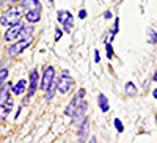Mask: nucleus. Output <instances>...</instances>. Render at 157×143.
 <instances>
[{
  "instance_id": "nucleus-15",
  "label": "nucleus",
  "mask_w": 157,
  "mask_h": 143,
  "mask_svg": "<svg viewBox=\"0 0 157 143\" xmlns=\"http://www.w3.org/2000/svg\"><path fill=\"white\" fill-rule=\"evenodd\" d=\"M98 104H99V107H101V112H109L110 110V104H109V99H107V96L105 95H99L98 96Z\"/></svg>"
},
{
  "instance_id": "nucleus-31",
  "label": "nucleus",
  "mask_w": 157,
  "mask_h": 143,
  "mask_svg": "<svg viewBox=\"0 0 157 143\" xmlns=\"http://www.w3.org/2000/svg\"><path fill=\"white\" fill-rule=\"evenodd\" d=\"M88 143H96V138H91V140H90Z\"/></svg>"
},
{
  "instance_id": "nucleus-26",
  "label": "nucleus",
  "mask_w": 157,
  "mask_h": 143,
  "mask_svg": "<svg viewBox=\"0 0 157 143\" xmlns=\"http://www.w3.org/2000/svg\"><path fill=\"white\" fill-rule=\"evenodd\" d=\"M94 61H96V63L101 61V58H99V50H94Z\"/></svg>"
},
{
  "instance_id": "nucleus-14",
  "label": "nucleus",
  "mask_w": 157,
  "mask_h": 143,
  "mask_svg": "<svg viewBox=\"0 0 157 143\" xmlns=\"http://www.w3.org/2000/svg\"><path fill=\"white\" fill-rule=\"evenodd\" d=\"M78 99L77 96H74L72 99H71V102L68 104V107L64 109V115H68V116H72L74 115V112H75V109H77V106H78Z\"/></svg>"
},
{
  "instance_id": "nucleus-22",
  "label": "nucleus",
  "mask_w": 157,
  "mask_h": 143,
  "mask_svg": "<svg viewBox=\"0 0 157 143\" xmlns=\"http://www.w3.org/2000/svg\"><path fill=\"white\" fill-rule=\"evenodd\" d=\"M115 127H116L118 132H123L124 131V126H123V123H121L120 118H115Z\"/></svg>"
},
{
  "instance_id": "nucleus-20",
  "label": "nucleus",
  "mask_w": 157,
  "mask_h": 143,
  "mask_svg": "<svg viewBox=\"0 0 157 143\" xmlns=\"http://www.w3.org/2000/svg\"><path fill=\"white\" fill-rule=\"evenodd\" d=\"M8 74H10V71H8L6 68H2V69H0V87H2V85L6 82Z\"/></svg>"
},
{
  "instance_id": "nucleus-4",
  "label": "nucleus",
  "mask_w": 157,
  "mask_h": 143,
  "mask_svg": "<svg viewBox=\"0 0 157 143\" xmlns=\"http://www.w3.org/2000/svg\"><path fill=\"white\" fill-rule=\"evenodd\" d=\"M57 19L63 25V30L66 33H71L72 25H74V17L71 13L68 10H60V11H57Z\"/></svg>"
},
{
  "instance_id": "nucleus-2",
  "label": "nucleus",
  "mask_w": 157,
  "mask_h": 143,
  "mask_svg": "<svg viewBox=\"0 0 157 143\" xmlns=\"http://www.w3.org/2000/svg\"><path fill=\"white\" fill-rule=\"evenodd\" d=\"M74 85V79L69 75V72L64 69L63 72H61V75L58 77V80H57V83H55V87H57V91L58 93H61V95H66V93H69V90H71V87Z\"/></svg>"
},
{
  "instance_id": "nucleus-27",
  "label": "nucleus",
  "mask_w": 157,
  "mask_h": 143,
  "mask_svg": "<svg viewBox=\"0 0 157 143\" xmlns=\"http://www.w3.org/2000/svg\"><path fill=\"white\" fill-rule=\"evenodd\" d=\"M104 17H105V19H112V11H105V13H104Z\"/></svg>"
},
{
  "instance_id": "nucleus-5",
  "label": "nucleus",
  "mask_w": 157,
  "mask_h": 143,
  "mask_svg": "<svg viewBox=\"0 0 157 143\" xmlns=\"http://www.w3.org/2000/svg\"><path fill=\"white\" fill-rule=\"evenodd\" d=\"M86 109H88V102L85 99H80V101H78V106H77L75 112H74V115H72V124L74 126H78L80 121L86 116Z\"/></svg>"
},
{
  "instance_id": "nucleus-17",
  "label": "nucleus",
  "mask_w": 157,
  "mask_h": 143,
  "mask_svg": "<svg viewBox=\"0 0 157 143\" xmlns=\"http://www.w3.org/2000/svg\"><path fill=\"white\" fill-rule=\"evenodd\" d=\"M137 91H138V88L135 87L134 82H127V83H126V87H124V93H126V96L132 98V96L137 95Z\"/></svg>"
},
{
  "instance_id": "nucleus-25",
  "label": "nucleus",
  "mask_w": 157,
  "mask_h": 143,
  "mask_svg": "<svg viewBox=\"0 0 157 143\" xmlns=\"http://www.w3.org/2000/svg\"><path fill=\"white\" fill-rule=\"evenodd\" d=\"M60 38H61V30H60V29H57V32H55V40L58 41Z\"/></svg>"
},
{
  "instance_id": "nucleus-19",
  "label": "nucleus",
  "mask_w": 157,
  "mask_h": 143,
  "mask_svg": "<svg viewBox=\"0 0 157 143\" xmlns=\"http://www.w3.org/2000/svg\"><path fill=\"white\" fill-rule=\"evenodd\" d=\"M148 43H151V44L157 43V33L154 29H148Z\"/></svg>"
},
{
  "instance_id": "nucleus-32",
  "label": "nucleus",
  "mask_w": 157,
  "mask_h": 143,
  "mask_svg": "<svg viewBox=\"0 0 157 143\" xmlns=\"http://www.w3.org/2000/svg\"><path fill=\"white\" fill-rule=\"evenodd\" d=\"M155 123H157V113H155Z\"/></svg>"
},
{
  "instance_id": "nucleus-18",
  "label": "nucleus",
  "mask_w": 157,
  "mask_h": 143,
  "mask_svg": "<svg viewBox=\"0 0 157 143\" xmlns=\"http://www.w3.org/2000/svg\"><path fill=\"white\" fill-rule=\"evenodd\" d=\"M2 109H3V112H2V120H5V118H6V115H8V113L11 112V109H13V99H11V98H10V101L5 104Z\"/></svg>"
},
{
  "instance_id": "nucleus-9",
  "label": "nucleus",
  "mask_w": 157,
  "mask_h": 143,
  "mask_svg": "<svg viewBox=\"0 0 157 143\" xmlns=\"http://www.w3.org/2000/svg\"><path fill=\"white\" fill-rule=\"evenodd\" d=\"M38 83H39V72L38 69H33L30 72V85H29V98H32L36 90H38Z\"/></svg>"
},
{
  "instance_id": "nucleus-28",
  "label": "nucleus",
  "mask_w": 157,
  "mask_h": 143,
  "mask_svg": "<svg viewBox=\"0 0 157 143\" xmlns=\"http://www.w3.org/2000/svg\"><path fill=\"white\" fill-rule=\"evenodd\" d=\"M17 0H3V3H10V5H13V3H16Z\"/></svg>"
},
{
  "instance_id": "nucleus-24",
  "label": "nucleus",
  "mask_w": 157,
  "mask_h": 143,
  "mask_svg": "<svg viewBox=\"0 0 157 143\" xmlns=\"http://www.w3.org/2000/svg\"><path fill=\"white\" fill-rule=\"evenodd\" d=\"M78 17L85 19V17H86V11H85V10H80V11H78Z\"/></svg>"
},
{
  "instance_id": "nucleus-13",
  "label": "nucleus",
  "mask_w": 157,
  "mask_h": 143,
  "mask_svg": "<svg viewBox=\"0 0 157 143\" xmlns=\"http://www.w3.org/2000/svg\"><path fill=\"white\" fill-rule=\"evenodd\" d=\"M29 87V83H27V80L25 79H21L14 87L11 88V91H13V95H16V96H19V95H22V93H25V88Z\"/></svg>"
},
{
  "instance_id": "nucleus-11",
  "label": "nucleus",
  "mask_w": 157,
  "mask_h": 143,
  "mask_svg": "<svg viewBox=\"0 0 157 143\" xmlns=\"http://www.w3.org/2000/svg\"><path fill=\"white\" fill-rule=\"evenodd\" d=\"M21 6L27 11H33V10H39L41 11V3L39 0H21Z\"/></svg>"
},
{
  "instance_id": "nucleus-10",
  "label": "nucleus",
  "mask_w": 157,
  "mask_h": 143,
  "mask_svg": "<svg viewBox=\"0 0 157 143\" xmlns=\"http://www.w3.org/2000/svg\"><path fill=\"white\" fill-rule=\"evenodd\" d=\"M10 95H11V83L6 82L0 87V107H3L10 101Z\"/></svg>"
},
{
  "instance_id": "nucleus-12",
  "label": "nucleus",
  "mask_w": 157,
  "mask_h": 143,
  "mask_svg": "<svg viewBox=\"0 0 157 143\" xmlns=\"http://www.w3.org/2000/svg\"><path fill=\"white\" fill-rule=\"evenodd\" d=\"M25 21L30 24H36L41 21V11L39 10H33V11H27L25 13Z\"/></svg>"
},
{
  "instance_id": "nucleus-30",
  "label": "nucleus",
  "mask_w": 157,
  "mask_h": 143,
  "mask_svg": "<svg viewBox=\"0 0 157 143\" xmlns=\"http://www.w3.org/2000/svg\"><path fill=\"white\" fill-rule=\"evenodd\" d=\"M152 96H154V99H157V88H155L154 91H152Z\"/></svg>"
},
{
  "instance_id": "nucleus-16",
  "label": "nucleus",
  "mask_w": 157,
  "mask_h": 143,
  "mask_svg": "<svg viewBox=\"0 0 157 143\" xmlns=\"http://www.w3.org/2000/svg\"><path fill=\"white\" fill-rule=\"evenodd\" d=\"M33 25H24V29H22V32H21V35H19V40H29V38H33L32 35H33Z\"/></svg>"
},
{
  "instance_id": "nucleus-3",
  "label": "nucleus",
  "mask_w": 157,
  "mask_h": 143,
  "mask_svg": "<svg viewBox=\"0 0 157 143\" xmlns=\"http://www.w3.org/2000/svg\"><path fill=\"white\" fill-rule=\"evenodd\" d=\"M55 85V68L54 66H46L44 74L41 77V90L47 91Z\"/></svg>"
},
{
  "instance_id": "nucleus-7",
  "label": "nucleus",
  "mask_w": 157,
  "mask_h": 143,
  "mask_svg": "<svg viewBox=\"0 0 157 143\" xmlns=\"http://www.w3.org/2000/svg\"><path fill=\"white\" fill-rule=\"evenodd\" d=\"M32 41H33V38H29V40H19V41H16L14 44H13V46L8 49V55H10V57H16V55H19L21 52H24L25 49H27V47L32 44Z\"/></svg>"
},
{
  "instance_id": "nucleus-29",
  "label": "nucleus",
  "mask_w": 157,
  "mask_h": 143,
  "mask_svg": "<svg viewBox=\"0 0 157 143\" xmlns=\"http://www.w3.org/2000/svg\"><path fill=\"white\" fill-rule=\"evenodd\" d=\"M152 80L157 82V69H155V72H154V75H152Z\"/></svg>"
},
{
  "instance_id": "nucleus-21",
  "label": "nucleus",
  "mask_w": 157,
  "mask_h": 143,
  "mask_svg": "<svg viewBox=\"0 0 157 143\" xmlns=\"http://www.w3.org/2000/svg\"><path fill=\"white\" fill-rule=\"evenodd\" d=\"M55 88H57V87L54 85L50 90H47V91H46V101H50L52 98H54V95H55Z\"/></svg>"
},
{
  "instance_id": "nucleus-23",
  "label": "nucleus",
  "mask_w": 157,
  "mask_h": 143,
  "mask_svg": "<svg viewBox=\"0 0 157 143\" xmlns=\"http://www.w3.org/2000/svg\"><path fill=\"white\" fill-rule=\"evenodd\" d=\"M105 47H107V58L110 60V58L113 57V47H112V44H110V43H107V46H105Z\"/></svg>"
},
{
  "instance_id": "nucleus-1",
  "label": "nucleus",
  "mask_w": 157,
  "mask_h": 143,
  "mask_svg": "<svg viewBox=\"0 0 157 143\" xmlns=\"http://www.w3.org/2000/svg\"><path fill=\"white\" fill-rule=\"evenodd\" d=\"M22 14H24V8L21 5L11 6L10 10L2 13V16H0V25H13L14 22H19Z\"/></svg>"
},
{
  "instance_id": "nucleus-6",
  "label": "nucleus",
  "mask_w": 157,
  "mask_h": 143,
  "mask_svg": "<svg viewBox=\"0 0 157 143\" xmlns=\"http://www.w3.org/2000/svg\"><path fill=\"white\" fill-rule=\"evenodd\" d=\"M88 134H90V120L88 116L80 121V124L77 126V138H78V143H86L88 141Z\"/></svg>"
},
{
  "instance_id": "nucleus-8",
  "label": "nucleus",
  "mask_w": 157,
  "mask_h": 143,
  "mask_svg": "<svg viewBox=\"0 0 157 143\" xmlns=\"http://www.w3.org/2000/svg\"><path fill=\"white\" fill-rule=\"evenodd\" d=\"M24 25H25V24H22L21 21H19V22H14L13 25H10L8 30L5 32V40H6V41L19 40V35H21V32H22V29H24Z\"/></svg>"
}]
</instances>
